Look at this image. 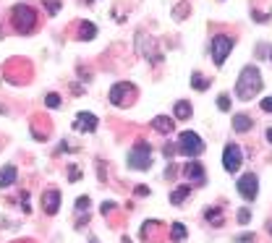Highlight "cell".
Masks as SVG:
<instances>
[{
    "label": "cell",
    "mask_w": 272,
    "mask_h": 243,
    "mask_svg": "<svg viewBox=\"0 0 272 243\" xmlns=\"http://www.w3.org/2000/svg\"><path fill=\"white\" fill-rule=\"evenodd\" d=\"M262 73L257 65H243V71L238 73V81H235V97L243 99V102H249L254 99L262 92Z\"/></svg>",
    "instance_id": "cell-1"
},
{
    "label": "cell",
    "mask_w": 272,
    "mask_h": 243,
    "mask_svg": "<svg viewBox=\"0 0 272 243\" xmlns=\"http://www.w3.org/2000/svg\"><path fill=\"white\" fill-rule=\"evenodd\" d=\"M11 21H13V29L16 34H32L34 26H37V13H34L32 5L26 3H16L13 11H11Z\"/></svg>",
    "instance_id": "cell-2"
},
{
    "label": "cell",
    "mask_w": 272,
    "mask_h": 243,
    "mask_svg": "<svg viewBox=\"0 0 272 243\" xmlns=\"http://www.w3.org/2000/svg\"><path fill=\"white\" fill-rule=\"evenodd\" d=\"M131 170H149L152 167V144L147 142H136L129 149V157H126Z\"/></svg>",
    "instance_id": "cell-3"
},
{
    "label": "cell",
    "mask_w": 272,
    "mask_h": 243,
    "mask_svg": "<svg viewBox=\"0 0 272 243\" xmlns=\"http://www.w3.org/2000/svg\"><path fill=\"white\" fill-rule=\"evenodd\" d=\"M233 48H235V40L230 34H215L210 40V52H212V60H215L217 68L225 65V60H228V55H230Z\"/></svg>",
    "instance_id": "cell-4"
},
{
    "label": "cell",
    "mask_w": 272,
    "mask_h": 243,
    "mask_svg": "<svg viewBox=\"0 0 272 243\" xmlns=\"http://www.w3.org/2000/svg\"><path fill=\"white\" fill-rule=\"evenodd\" d=\"M178 152L186 154V157H199V154L204 152L202 136L194 134V131H183V134L178 136Z\"/></svg>",
    "instance_id": "cell-5"
},
{
    "label": "cell",
    "mask_w": 272,
    "mask_h": 243,
    "mask_svg": "<svg viewBox=\"0 0 272 243\" xmlns=\"http://www.w3.org/2000/svg\"><path fill=\"white\" fill-rule=\"evenodd\" d=\"M136 48H139V52L144 55V58H149L155 65H160L162 63V52L157 50V45H155V40L152 37H147L144 32H139L136 34Z\"/></svg>",
    "instance_id": "cell-6"
},
{
    "label": "cell",
    "mask_w": 272,
    "mask_h": 243,
    "mask_svg": "<svg viewBox=\"0 0 272 243\" xmlns=\"http://www.w3.org/2000/svg\"><path fill=\"white\" fill-rule=\"evenodd\" d=\"M243 165V154H241V146L238 144H225L223 149V167L228 173H238Z\"/></svg>",
    "instance_id": "cell-7"
},
{
    "label": "cell",
    "mask_w": 272,
    "mask_h": 243,
    "mask_svg": "<svg viewBox=\"0 0 272 243\" xmlns=\"http://www.w3.org/2000/svg\"><path fill=\"white\" fill-rule=\"evenodd\" d=\"M238 194H241L246 201L257 199V194H259V178H257V175H254V173L241 175V178H238Z\"/></svg>",
    "instance_id": "cell-8"
},
{
    "label": "cell",
    "mask_w": 272,
    "mask_h": 243,
    "mask_svg": "<svg viewBox=\"0 0 272 243\" xmlns=\"http://www.w3.org/2000/svg\"><path fill=\"white\" fill-rule=\"evenodd\" d=\"M134 92V84H129V81H118V84H113L110 87V102L115 107H123L126 105V97H129Z\"/></svg>",
    "instance_id": "cell-9"
},
{
    "label": "cell",
    "mask_w": 272,
    "mask_h": 243,
    "mask_svg": "<svg viewBox=\"0 0 272 243\" xmlns=\"http://www.w3.org/2000/svg\"><path fill=\"white\" fill-rule=\"evenodd\" d=\"M183 175L188 178V183H191V186H204V181H207L204 167H202V162H196V160L183 165Z\"/></svg>",
    "instance_id": "cell-10"
},
{
    "label": "cell",
    "mask_w": 272,
    "mask_h": 243,
    "mask_svg": "<svg viewBox=\"0 0 272 243\" xmlns=\"http://www.w3.org/2000/svg\"><path fill=\"white\" fill-rule=\"evenodd\" d=\"M42 209L47 214H58V209H60V191H55V189L45 191L42 194Z\"/></svg>",
    "instance_id": "cell-11"
},
{
    "label": "cell",
    "mask_w": 272,
    "mask_h": 243,
    "mask_svg": "<svg viewBox=\"0 0 272 243\" xmlns=\"http://www.w3.org/2000/svg\"><path fill=\"white\" fill-rule=\"evenodd\" d=\"M74 128L76 131H97V115H92V113H79L76 115V120H74Z\"/></svg>",
    "instance_id": "cell-12"
},
{
    "label": "cell",
    "mask_w": 272,
    "mask_h": 243,
    "mask_svg": "<svg viewBox=\"0 0 272 243\" xmlns=\"http://www.w3.org/2000/svg\"><path fill=\"white\" fill-rule=\"evenodd\" d=\"M16 178H19V170H16V165H3V167H0V189H8V186H13Z\"/></svg>",
    "instance_id": "cell-13"
},
{
    "label": "cell",
    "mask_w": 272,
    "mask_h": 243,
    "mask_svg": "<svg viewBox=\"0 0 272 243\" xmlns=\"http://www.w3.org/2000/svg\"><path fill=\"white\" fill-rule=\"evenodd\" d=\"M152 128H155L157 134H173L176 120L168 118V115H157V118H152Z\"/></svg>",
    "instance_id": "cell-14"
},
{
    "label": "cell",
    "mask_w": 272,
    "mask_h": 243,
    "mask_svg": "<svg viewBox=\"0 0 272 243\" xmlns=\"http://www.w3.org/2000/svg\"><path fill=\"white\" fill-rule=\"evenodd\" d=\"M251 126H254V120H251L246 113H235V115H233V128L238 131V134H246V131H251Z\"/></svg>",
    "instance_id": "cell-15"
},
{
    "label": "cell",
    "mask_w": 272,
    "mask_h": 243,
    "mask_svg": "<svg viewBox=\"0 0 272 243\" xmlns=\"http://www.w3.org/2000/svg\"><path fill=\"white\" fill-rule=\"evenodd\" d=\"M173 115H176V120H188V118H191V102L178 99L176 107H173Z\"/></svg>",
    "instance_id": "cell-16"
},
{
    "label": "cell",
    "mask_w": 272,
    "mask_h": 243,
    "mask_svg": "<svg viewBox=\"0 0 272 243\" xmlns=\"http://www.w3.org/2000/svg\"><path fill=\"white\" fill-rule=\"evenodd\" d=\"M186 236H188V230H186L183 222H173V225H170V238H173V243H183Z\"/></svg>",
    "instance_id": "cell-17"
},
{
    "label": "cell",
    "mask_w": 272,
    "mask_h": 243,
    "mask_svg": "<svg viewBox=\"0 0 272 243\" xmlns=\"http://www.w3.org/2000/svg\"><path fill=\"white\" fill-rule=\"evenodd\" d=\"M191 189H194V186L188 183V186H178L176 191H170V204H176V207H178V204L183 201V199H186L188 194H191Z\"/></svg>",
    "instance_id": "cell-18"
},
{
    "label": "cell",
    "mask_w": 272,
    "mask_h": 243,
    "mask_svg": "<svg viewBox=\"0 0 272 243\" xmlns=\"http://www.w3.org/2000/svg\"><path fill=\"white\" fill-rule=\"evenodd\" d=\"M94 37H97V26L92 21H84V24L79 26V40L89 42V40H94Z\"/></svg>",
    "instance_id": "cell-19"
},
{
    "label": "cell",
    "mask_w": 272,
    "mask_h": 243,
    "mask_svg": "<svg viewBox=\"0 0 272 243\" xmlns=\"http://www.w3.org/2000/svg\"><path fill=\"white\" fill-rule=\"evenodd\" d=\"M204 220L212 222V225H223V209L220 207H210L204 212Z\"/></svg>",
    "instance_id": "cell-20"
},
{
    "label": "cell",
    "mask_w": 272,
    "mask_h": 243,
    "mask_svg": "<svg viewBox=\"0 0 272 243\" xmlns=\"http://www.w3.org/2000/svg\"><path fill=\"white\" fill-rule=\"evenodd\" d=\"M191 87L199 89V92H204L207 87H210V81H207V76H202L199 71H194V73H191Z\"/></svg>",
    "instance_id": "cell-21"
},
{
    "label": "cell",
    "mask_w": 272,
    "mask_h": 243,
    "mask_svg": "<svg viewBox=\"0 0 272 243\" xmlns=\"http://www.w3.org/2000/svg\"><path fill=\"white\" fill-rule=\"evenodd\" d=\"M45 105H47L50 110H58V107H60V95H55V92L45 95Z\"/></svg>",
    "instance_id": "cell-22"
},
{
    "label": "cell",
    "mask_w": 272,
    "mask_h": 243,
    "mask_svg": "<svg viewBox=\"0 0 272 243\" xmlns=\"http://www.w3.org/2000/svg\"><path fill=\"white\" fill-rule=\"evenodd\" d=\"M87 209H89V196H79V199H76V212L84 214Z\"/></svg>",
    "instance_id": "cell-23"
},
{
    "label": "cell",
    "mask_w": 272,
    "mask_h": 243,
    "mask_svg": "<svg viewBox=\"0 0 272 243\" xmlns=\"http://www.w3.org/2000/svg\"><path fill=\"white\" fill-rule=\"evenodd\" d=\"M217 107H220L223 113H228V110H230V97L228 95H220V97H217Z\"/></svg>",
    "instance_id": "cell-24"
},
{
    "label": "cell",
    "mask_w": 272,
    "mask_h": 243,
    "mask_svg": "<svg viewBox=\"0 0 272 243\" xmlns=\"http://www.w3.org/2000/svg\"><path fill=\"white\" fill-rule=\"evenodd\" d=\"M257 238H254V233H241V236H235L233 243H254Z\"/></svg>",
    "instance_id": "cell-25"
},
{
    "label": "cell",
    "mask_w": 272,
    "mask_h": 243,
    "mask_svg": "<svg viewBox=\"0 0 272 243\" xmlns=\"http://www.w3.org/2000/svg\"><path fill=\"white\" fill-rule=\"evenodd\" d=\"M58 11H60V3H58V0H47V13L55 16Z\"/></svg>",
    "instance_id": "cell-26"
},
{
    "label": "cell",
    "mask_w": 272,
    "mask_h": 243,
    "mask_svg": "<svg viewBox=\"0 0 272 243\" xmlns=\"http://www.w3.org/2000/svg\"><path fill=\"white\" fill-rule=\"evenodd\" d=\"M249 220H251V212H249L246 207H243V209L238 212V222H241V225H246V222H249Z\"/></svg>",
    "instance_id": "cell-27"
},
{
    "label": "cell",
    "mask_w": 272,
    "mask_h": 243,
    "mask_svg": "<svg viewBox=\"0 0 272 243\" xmlns=\"http://www.w3.org/2000/svg\"><path fill=\"white\" fill-rule=\"evenodd\" d=\"M188 11V3H181L178 8H176V18H178V21H183V13Z\"/></svg>",
    "instance_id": "cell-28"
},
{
    "label": "cell",
    "mask_w": 272,
    "mask_h": 243,
    "mask_svg": "<svg viewBox=\"0 0 272 243\" xmlns=\"http://www.w3.org/2000/svg\"><path fill=\"white\" fill-rule=\"evenodd\" d=\"M251 16H254V21H259V24H267V21H270V13H259V11H254Z\"/></svg>",
    "instance_id": "cell-29"
},
{
    "label": "cell",
    "mask_w": 272,
    "mask_h": 243,
    "mask_svg": "<svg viewBox=\"0 0 272 243\" xmlns=\"http://www.w3.org/2000/svg\"><path fill=\"white\" fill-rule=\"evenodd\" d=\"M115 207H118L115 201H105V204H102V214L107 217V214H110V212H115Z\"/></svg>",
    "instance_id": "cell-30"
},
{
    "label": "cell",
    "mask_w": 272,
    "mask_h": 243,
    "mask_svg": "<svg viewBox=\"0 0 272 243\" xmlns=\"http://www.w3.org/2000/svg\"><path fill=\"white\" fill-rule=\"evenodd\" d=\"M259 105H262V110H265V113H272V97H265Z\"/></svg>",
    "instance_id": "cell-31"
},
{
    "label": "cell",
    "mask_w": 272,
    "mask_h": 243,
    "mask_svg": "<svg viewBox=\"0 0 272 243\" xmlns=\"http://www.w3.org/2000/svg\"><path fill=\"white\" fill-rule=\"evenodd\" d=\"M147 194H149L147 186H136V196H147Z\"/></svg>",
    "instance_id": "cell-32"
},
{
    "label": "cell",
    "mask_w": 272,
    "mask_h": 243,
    "mask_svg": "<svg viewBox=\"0 0 272 243\" xmlns=\"http://www.w3.org/2000/svg\"><path fill=\"white\" fill-rule=\"evenodd\" d=\"M79 175H81V173L76 170V167H71V175H68V178H71V181H79Z\"/></svg>",
    "instance_id": "cell-33"
},
{
    "label": "cell",
    "mask_w": 272,
    "mask_h": 243,
    "mask_svg": "<svg viewBox=\"0 0 272 243\" xmlns=\"http://www.w3.org/2000/svg\"><path fill=\"white\" fill-rule=\"evenodd\" d=\"M267 142L272 144V128H267Z\"/></svg>",
    "instance_id": "cell-34"
},
{
    "label": "cell",
    "mask_w": 272,
    "mask_h": 243,
    "mask_svg": "<svg viewBox=\"0 0 272 243\" xmlns=\"http://www.w3.org/2000/svg\"><path fill=\"white\" fill-rule=\"evenodd\" d=\"M270 60H272V52H270Z\"/></svg>",
    "instance_id": "cell-35"
},
{
    "label": "cell",
    "mask_w": 272,
    "mask_h": 243,
    "mask_svg": "<svg viewBox=\"0 0 272 243\" xmlns=\"http://www.w3.org/2000/svg\"><path fill=\"white\" fill-rule=\"evenodd\" d=\"M270 233H272V228H270Z\"/></svg>",
    "instance_id": "cell-36"
},
{
    "label": "cell",
    "mask_w": 272,
    "mask_h": 243,
    "mask_svg": "<svg viewBox=\"0 0 272 243\" xmlns=\"http://www.w3.org/2000/svg\"><path fill=\"white\" fill-rule=\"evenodd\" d=\"M92 243H97V241H92Z\"/></svg>",
    "instance_id": "cell-37"
}]
</instances>
